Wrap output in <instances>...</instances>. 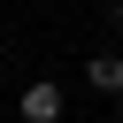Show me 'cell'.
Returning <instances> with one entry per match:
<instances>
[{
  "label": "cell",
  "instance_id": "cell-3",
  "mask_svg": "<svg viewBox=\"0 0 123 123\" xmlns=\"http://www.w3.org/2000/svg\"><path fill=\"white\" fill-rule=\"evenodd\" d=\"M108 23H115V31H123V0H108Z\"/></svg>",
  "mask_w": 123,
  "mask_h": 123
},
{
  "label": "cell",
  "instance_id": "cell-2",
  "mask_svg": "<svg viewBox=\"0 0 123 123\" xmlns=\"http://www.w3.org/2000/svg\"><path fill=\"white\" fill-rule=\"evenodd\" d=\"M85 85H92L100 100H123V54H92V62H85Z\"/></svg>",
  "mask_w": 123,
  "mask_h": 123
},
{
  "label": "cell",
  "instance_id": "cell-1",
  "mask_svg": "<svg viewBox=\"0 0 123 123\" xmlns=\"http://www.w3.org/2000/svg\"><path fill=\"white\" fill-rule=\"evenodd\" d=\"M15 115H23V123H62V85H54V77H31L23 100H15Z\"/></svg>",
  "mask_w": 123,
  "mask_h": 123
},
{
  "label": "cell",
  "instance_id": "cell-4",
  "mask_svg": "<svg viewBox=\"0 0 123 123\" xmlns=\"http://www.w3.org/2000/svg\"><path fill=\"white\" fill-rule=\"evenodd\" d=\"M0 54H8V46H0Z\"/></svg>",
  "mask_w": 123,
  "mask_h": 123
}]
</instances>
